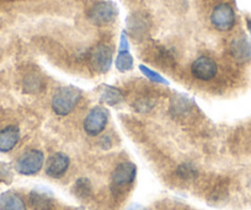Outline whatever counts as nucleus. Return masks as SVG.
I'll use <instances>...</instances> for the list:
<instances>
[{
  "instance_id": "nucleus-5",
  "label": "nucleus",
  "mask_w": 251,
  "mask_h": 210,
  "mask_svg": "<svg viewBox=\"0 0 251 210\" xmlns=\"http://www.w3.org/2000/svg\"><path fill=\"white\" fill-rule=\"evenodd\" d=\"M137 177V166L133 163H121L113 170L111 180H112V189L116 192H122L126 187L131 186Z\"/></svg>"
},
{
  "instance_id": "nucleus-8",
  "label": "nucleus",
  "mask_w": 251,
  "mask_h": 210,
  "mask_svg": "<svg viewBox=\"0 0 251 210\" xmlns=\"http://www.w3.org/2000/svg\"><path fill=\"white\" fill-rule=\"evenodd\" d=\"M191 73L197 80L209 81L216 78L218 73V65L216 60L207 55H201L191 65Z\"/></svg>"
},
{
  "instance_id": "nucleus-22",
  "label": "nucleus",
  "mask_w": 251,
  "mask_h": 210,
  "mask_svg": "<svg viewBox=\"0 0 251 210\" xmlns=\"http://www.w3.org/2000/svg\"><path fill=\"white\" fill-rule=\"evenodd\" d=\"M133 106L138 112H149L155 106V102L149 98H139L133 103Z\"/></svg>"
},
{
  "instance_id": "nucleus-16",
  "label": "nucleus",
  "mask_w": 251,
  "mask_h": 210,
  "mask_svg": "<svg viewBox=\"0 0 251 210\" xmlns=\"http://www.w3.org/2000/svg\"><path fill=\"white\" fill-rule=\"evenodd\" d=\"M128 28L134 37H139V36L144 35L148 30V23H147L146 18L143 15H139V14H134V15L129 16Z\"/></svg>"
},
{
  "instance_id": "nucleus-6",
  "label": "nucleus",
  "mask_w": 251,
  "mask_h": 210,
  "mask_svg": "<svg viewBox=\"0 0 251 210\" xmlns=\"http://www.w3.org/2000/svg\"><path fill=\"white\" fill-rule=\"evenodd\" d=\"M108 122V112L101 106H96L84 119V130L90 137H98L105 130Z\"/></svg>"
},
{
  "instance_id": "nucleus-1",
  "label": "nucleus",
  "mask_w": 251,
  "mask_h": 210,
  "mask_svg": "<svg viewBox=\"0 0 251 210\" xmlns=\"http://www.w3.org/2000/svg\"><path fill=\"white\" fill-rule=\"evenodd\" d=\"M81 100V91L75 86H62L52 97V110L58 116L71 115Z\"/></svg>"
},
{
  "instance_id": "nucleus-24",
  "label": "nucleus",
  "mask_w": 251,
  "mask_h": 210,
  "mask_svg": "<svg viewBox=\"0 0 251 210\" xmlns=\"http://www.w3.org/2000/svg\"><path fill=\"white\" fill-rule=\"evenodd\" d=\"M127 210H146V208L142 207V205H139V204H132V205H129L128 209Z\"/></svg>"
},
{
  "instance_id": "nucleus-21",
  "label": "nucleus",
  "mask_w": 251,
  "mask_h": 210,
  "mask_svg": "<svg viewBox=\"0 0 251 210\" xmlns=\"http://www.w3.org/2000/svg\"><path fill=\"white\" fill-rule=\"evenodd\" d=\"M197 170L190 163H182L177 167V176L182 180H194L197 177Z\"/></svg>"
},
{
  "instance_id": "nucleus-12",
  "label": "nucleus",
  "mask_w": 251,
  "mask_h": 210,
  "mask_svg": "<svg viewBox=\"0 0 251 210\" xmlns=\"http://www.w3.org/2000/svg\"><path fill=\"white\" fill-rule=\"evenodd\" d=\"M230 53L234 59L239 63H246L251 60V43L248 38L239 37L233 40L230 45Z\"/></svg>"
},
{
  "instance_id": "nucleus-3",
  "label": "nucleus",
  "mask_w": 251,
  "mask_h": 210,
  "mask_svg": "<svg viewBox=\"0 0 251 210\" xmlns=\"http://www.w3.org/2000/svg\"><path fill=\"white\" fill-rule=\"evenodd\" d=\"M117 14V6L112 1H99L88 11V19L93 25L102 27L112 23Z\"/></svg>"
},
{
  "instance_id": "nucleus-10",
  "label": "nucleus",
  "mask_w": 251,
  "mask_h": 210,
  "mask_svg": "<svg viewBox=\"0 0 251 210\" xmlns=\"http://www.w3.org/2000/svg\"><path fill=\"white\" fill-rule=\"evenodd\" d=\"M71 160L64 153H54L47 159L46 163V175L50 178H60L68 171Z\"/></svg>"
},
{
  "instance_id": "nucleus-23",
  "label": "nucleus",
  "mask_w": 251,
  "mask_h": 210,
  "mask_svg": "<svg viewBox=\"0 0 251 210\" xmlns=\"http://www.w3.org/2000/svg\"><path fill=\"white\" fill-rule=\"evenodd\" d=\"M118 50H129V43H128V38H127V33H126V31H123L122 35H121L120 49Z\"/></svg>"
},
{
  "instance_id": "nucleus-9",
  "label": "nucleus",
  "mask_w": 251,
  "mask_h": 210,
  "mask_svg": "<svg viewBox=\"0 0 251 210\" xmlns=\"http://www.w3.org/2000/svg\"><path fill=\"white\" fill-rule=\"evenodd\" d=\"M28 203L33 210H50L54 205V195L47 187L38 186L28 194Z\"/></svg>"
},
{
  "instance_id": "nucleus-4",
  "label": "nucleus",
  "mask_w": 251,
  "mask_h": 210,
  "mask_svg": "<svg viewBox=\"0 0 251 210\" xmlns=\"http://www.w3.org/2000/svg\"><path fill=\"white\" fill-rule=\"evenodd\" d=\"M235 10L229 3L217 4L211 13V23L219 31H230L235 26Z\"/></svg>"
},
{
  "instance_id": "nucleus-18",
  "label": "nucleus",
  "mask_w": 251,
  "mask_h": 210,
  "mask_svg": "<svg viewBox=\"0 0 251 210\" xmlns=\"http://www.w3.org/2000/svg\"><path fill=\"white\" fill-rule=\"evenodd\" d=\"M43 88H45V83H43V80L38 74H28L24 79V90H25V93H40V91L43 90Z\"/></svg>"
},
{
  "instance_id": "nucleus-17",
  "label": "nucleus",
  "mask_w": 251,
  "mask_h": 210,
  "mask_svg": "<svg viewBox=\"0 0 251 210\" xmlns=\"http://www.w3.org/2000/svg\"><path fill=\"white\" fill-rule=\"evenodd\" d=\"M115 64L116 69L120 73H127V71L133 69V57L131 55L129 50H118Z\"/></svg>"
},
{
  "instance_id": "nucleus-7",
  "label": "nucleus",
  "mask_w": 251,
  "mask_h": 210,
  "mask_svg": "<svg viewBox=\"0 0 251 210\" xmlns=\"http://www.w3.org/2000/svg\"><path fill=\"white\" fill-rule=\"evenodd\" d=\"M91 67L96 73L105 74L112 67L113 62V53L112 49L107 45H98L93 48L89 57Z\"/></svg>"
},
{
  "instance_id": "nucleus-20",
  "label": "nucleus",
  "mask_w": 251,
  "mask_h": 210,
  "mask_svg": "<svg viewBox=\"0 0 251 210\" xmlns=\"http://www.w3.org/2000/svg\"><path fill=\"white\" fill-rule=\"evenodd\" d=\"M139 70H141L142 74H143L149 81H151V83L161 84V85H169V81L166 80L165 78H163L160 74L154 71V70H151V68L146 67V65H139Z\"/></svg>"
},
{
  "instance_id": "nucleus-13",
  "label": "nucleus",
  "mask_w": 251,
  "mask_h": 210,
  "mask_svg": "<svg viewBox=\"0 0 251 210\" xmlns=\"http://www.w3.org/2000/svg\"><path fill=\"white\" fill-rule=\"evenodd\" d=\"M0 210H27V207L20 194L6 190L0 194Z\"/></svg>"
},
{
  "instance_id": "nucleus-15",
  "label": "nucleus",
  "mask_w": 251,
  "mask_h": 210,
  "mask_svg": "<svg viewBox=\"0 0 251 210\" xmlns=\"http://www.w3.org/2000/svg\"><path fill=\"white\" fill-rule=\"evenodd\" d=\"M192 107L191 100H188L187 96L185 95H176L171 100L170 111L174 113V116H185V113L190 112Z\"/></svg>"
},
{
  "instance_id": "nucleus-14",
  "label": "nucleus",
  "mask_w": 251,
  "mask_h": 210,
  "mask_svg": "<svg viewBox=\"0 0 251 210\" xmlns=\"http://www.w3.org/2000/svg\"><path fill=\"white\" fill-rule=\"evenodd\" d=\"M125 100V95L117 88L110 85H102L100 88V101L110 106H116Z\"/></svg>"
},
{
  "instance_id": "nucleus-25",
  "label": "nucleus",
  "mask_w": 251,
  "mask_h": 210,
  "mask_svg": "<svg viewBox=\"0 0 251 210\" xmlns=\"http://www.w3.org/2000/svg\"><path fill=\"white\" fill-rule=\"evenodd\" d=\"M248 28H249V32H250V36H251V20H248Z\"/></svg>"
},
{
  "instance_id": "nucleus-2",
  "label": "nucleus",
  "mask_w": 251,
  "mask_h": 210,
  "mask_svg": "<svg viewBox=\"0 0 251 210\" xmlns=\"http://www.w3.org/2000/svg\"><path fill=\"white\" fill-rule=\"evenodd\" d=\"M45 163V154L37 149H30L21 154L15 163V170L20 175L32 176L41 171Z\"/></svg>"
},
{
  "instance_id": "nucleus-26",
  "label": "nucleus",
  "mask_w": 251,
  "mask_h": 210,
  "mask_svg": "<svg viewBox=\"0 0 251 210\" xmlns=\"http://www.w3.org/2000/svg\"><path fill=\"white\" fill-rule=\"evenodd\" d=\"M74 210H80V209H74Z\"/></svg>"
},
{
  "instance_id": "nucleus-19",
  "label": "nucleus",
  "mask_w": 251,
  "mask_h": 210,
  "mask_svg": "<svg viewBox=\"0 0 251 210\" xmlns=\"http://www.w3.org/2000/svg\"><path fill=\"white\" fill-rule=\"evenodd\" d=\"M91 192H93V186H91V182L89 178L81 177L79 178V180H76V182L74 183L73 193L75 194V197L79 198V199H88L91 195Z\"/></svg>"
},
{
  "instance_id": "nucleus-11",
  "label": "nucleus",
  "mask_w": 251,
  "mask_h": 210,
  "mask_svg": "<svg viewBox=\"0 0 251 210\" xmlns=\"http://www.w3.org/2000/svg\"><path fill=\"white\" fill-rule=\"evenodd\" d=\"M20 129L16 125H8L0 130V153H9L18 145Z\"/></svg>"
}]
</instances>
